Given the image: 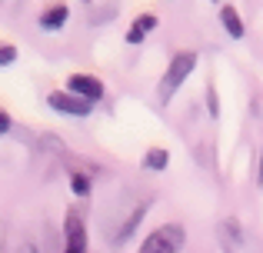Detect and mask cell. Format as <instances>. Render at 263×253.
<instances>
[{
	"label": "cell",
	"mask_w": 263,
	"mask_h": 253,
	"mask_svg": "<svg viewBox=\"0 0 263 253\" xmlns=\"http://www.w3.org/2000/svg\"><path fill=\"white\" fill-rule=\"evenodd\" d=\"M47 104H50L57 113H67V117H87L90 113V100L73 97L70 90H53L50 97H47Z\"/></svg>",
	"instance_id": "cell-4"
},
{
	"label": "cell",
	"mask_w": 263,
	"mask_h": 253,
	"mask_svg": "<svg viewBox=\"0 0 263 253\" xmlns=\"http://www.w3.org/2000/svg\"><path fill=\"white\" fill-rule=\"evenodd\" d=\"M154 27H157V13H140V17L130 24V30H127V44H140Z\"/></svg>",
	"instance_id": "cell-7"
},
{
	"label": "cell",
	"mask_w": 263,
	"mask_h": 253,
	"mask_svg": "<svg viewBox=\"0 0 263 253\" xmlns=\"http://www.w3.org/2000/svg\"><path fill=\"white\" fill-rule=\"evenodd\" d=\"M114 17V7H107V10H97V7H90V20H110Z\"/></svg>",
	"instance_id": "cell-13"
},
{
	"label": "cell",
	"mask_w": 263,
	"mask_h": 253,
	"mask_svg": "<svg viewBox=\"0 0 263 253\" xmlns=\"http://www.w3.org/2000/svg\"><path fill=\"white\" fill-rule=\"evenodd\" d=\"M70 187H73V193L77 197H87L90 193V180L84 173H70Z\"/></svg>",
	"instance_id": "cell-10"
},
{
	"label": "cell",
	"mask_w": 263,
	"mask_h": 253,
	"mask_svg": "<svg viewBox=\"0 0 263 253\" xmlns=\"http://www.w3.org/2000/svg\"><path fill=\"white\" fill-rule=\"evenodd\" d=\"M7 130H10V117H7V113H4V110H0V137H4V133H7Z\"/></svg>",
	"instance_id": "cell-14"
},
{
	"label": "cell",
	"mask_w": 263,
	"mask_h": 253,
	"mask_svg": "<svg viewBox=\"0 0 263 253\" xmlns=\"http://www.w3.org/2000/svg\"><path fill=\"white\" fill-rule=\"evenodd\" d=\"M183 240H186V233H183L180 223H163V227H157L154 233L140 243L137 253H180Z\"/></svg>",
	"instance_id": "cell-2"
},
{
	"label": "cell",
	"mask_w": 263,
	"mask_h": 253,
	"mask_svg": "<svg viewBox=\"0 0 263 253\" xmlns=\"http://www.w3.org/2000/svg\"><path fill=\"white\" fill-rule=\"evenodd\" d=\"M20 253H40L37 243H27V247H20Z\"/></svg>",
	"instance_id": "cell-15"
},
{
	"label": "cell",
	"mask_w": 263,
	"mask_h": 253,
	"mask_svg": "<svg viewBox=\"0 0 263 253\" xmlns=\"http://www.w3.org/2000/svg\"><path fill=\"white\" fill-rule=\"evenodd\" d=\"M193 67H197V53H193V50L174 53V60H170L167 73H163V80H160V100H163V104H170V97H174V93L180 90V84L193 73Z\"/></svg>",
	"instance_id": "cell-1"
},
{
	"label": "cell",
	"mask_w": 263,
	"mask_h": 253,
	"mask_svg": "<svg viewBox=\"0 0 263 253\" xmlns=\"http://www.w3.org/2000/svg\"><path fill=\"white\" fill-rule=\"evenodd\" d=\"M206 100H210V117H220V104H217V90L206 87Z\"/></svg>",
	"instance_id": "cell-12"
},
{
	"label": "cell",
	"mask_w": 263,
	"mask_h": 253,
	"mask_svg": "<svg viewBox=\"0 0 263 253\" xmlns=\"http://www.w3.org/2000/svg\"><path fill=\"white\" fill-rule=\"evenodd\" d=\"M64 253H87V227L80 213H67L64 220Z\"/></svg>",
	"instance_id": "cell-3"
},
{
	"label": "cell",
	"mask_w": 263,
	"mask_h": 253,
	"mask_svg": "<svg viewBox=\"0 0 263 253\" xmlns=\"http://www.w3.org/2000/svg\"><path fill=\"white\" fill-rule=\"evenodd\" d=\"M220 24H223V30L230 33L233 40H240L247 33L243 30V20H240V13H237V7H233V4H223V7H220Z\"/></svg>",
	"instance_id": "cell-6"
},
{
	"label": "cell",
	"mask_w": 263,
	"mask_h": 253,
	"mask_svg": "<svg viewBox=\"0 0 263 253\" xmlns=\"http://www.w3.org/2000/svg\"><path fill=\"white\" fill-rule=\"evenodd\" d=\"M257 180L263 183V157H260V173H257Z\"/></svg>",
	"instance_id": "cell-16"
},
{
	"label": "cell",
	"mask_w": 263,
	"mask_h": 253,
	"mask_svg": "<svg viewBox=\"0 0 263 253\" xmlns=\"http://www.w3.org/2000/svg\"><path fill=\"white\" fill-rule=\"evenodd\" d=\"M67 17H70V7L57 4V7H50V10L40 13V27H44V30H60V27L67 24Z\"/></svg>",
	"instance_id": "cell-8"
},
{
	"label": "cell",
	"mask_w": 263,
	"mask_h": 253,
	"mask_svg": "<svg viewBox=\"0 0 263 253\" xmlns=\"http://www.w3.org/2000/svg\"><path fill=\"white\" fill-rule=\"evenodd\" d=\"M167 163H170V153L163 147H154L143 153V170H167Z\"/></svg>",
	"instance_id": "cell-9"
},
{
	"label": "cell",
	"mask_w": 263,
	"mask_h": 253,
	"mask_svg": "<svg viewBox=\"0 0 263 253\" xmlns=\"http://www.w3.org/2000/svg\"><path fill=\"white\" fill-rule=\"evenodd\" d=\"M67 90L80 100H90V104L103 97V84L97 77H90V73H73V77L67 80Z\"/></svg>",
	"instance_id": "cell-5"
},
{
	"label": "cell",
	"mask_w": 263,
	"mask_h": 253,
	"mask_svg": "<svg viewBox=\"0 0 263 253\" xmlns=\"http://www.w3.org/2000/svg\"><path fill=\"white\" fill-rule=\"evenodd\" d=\"M13 57H17V50H13L10 44H4L0 47V67H7V64H13Z\"/></svg>",
	"instance_id": "cell-11"
}]
</instances>
